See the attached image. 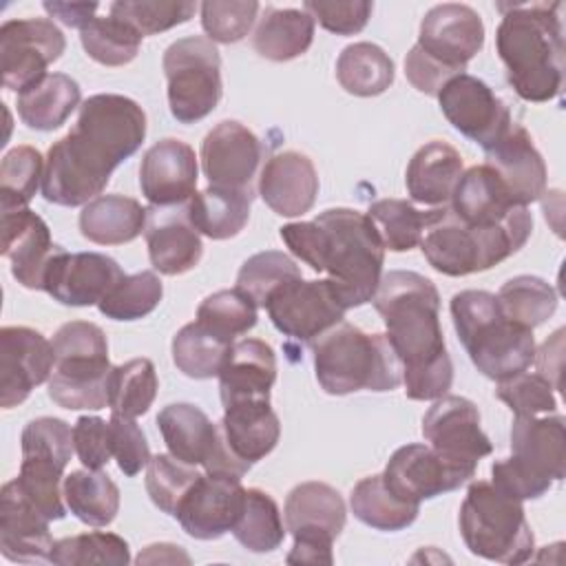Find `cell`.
Returning a JSON list of instances; mask_svg holds the SVG:
<instances>
[{"label": "cell", "instance_id": "9a60e30c", "mask_svg": "<svg viewBox=\"0 0 566 566\" xmlns=\"http://www.w3.org/2000/svg\"><path fill=\"white\" fill-rule=\"evenodd\" d=\"M265 310L281 334L303 343H312L316 336L340 323L347 312L332 281H305L303 276L279 287L270 296Z\"/></svg>", "mask_w": 566, "mask_h": 566}, {"label": "cell", "instance_id": "ac0fdd59", "mask_svg": "<svg viewBox=\"0 0 566 566\" xmlns=\"http://www.w3.org/2000/svg\"><path fill=\"white\" fill-rule=\"evenodd\" d=\"M422 436L444 460L478 469L480 458L493 451L489 436L480 427L478 407L462 396H440L422 418Z\"/></svg>", "mask_w": 566, "mask_h": 566}, {"label": "cell", "instance_id": "be15d7a7", "mask_svg": "<svg viewBox=\"0 0 566 566\" xmlns=\"http://www.w3.org/2000/svg\"><path fill=\"white\" fill-rule=\"evenodd\" d=\"M190 564L188 553L175 544H150L137 555V564Z\"/></svg>", "mask_w": 566, "mask_h": 566}, {"label": "cell", "instance_id": "9f6ffc18", "mask_svg": "<svg viewBox=\"0 0 566 566\" xmlns=\"http://www.w3.org/2000/svg\"><path fill=\"white\" fill-rule=\"evenodd\" d=\"M261 4L254 0H206L201 2V27L210 42L232 44L243 40L259 13Z\"/></svg>", "mask_w": 566, "mask_h": 566}, {"label": "cell", "instance_id": "f1b7e54d", "mask_svg": "<svg viewBox=\"0 0 566 566\" xmlns=\"http://www.w3.org/2000/svg\"><path fill=\"white\" fill-rule=\"evenodd\" d=\"M49 522L9 480L0 491V551L9 562H49L53 537Z\"/></svg>", "mask_w": 566, "mask_h": 566}, {"label": "cell", "instance_id": "8d00e7d4", "mask_svg": "<svg viewBox=\"0 0 566 566\" xmlns=\"http://www.w3.org/2000/svg\"><path fill=\"white\" fill-rule=\"evenodd\" d=\"M254 192L230 190L219 186H208L201 192H195L188 201V217L199 234L208 239L223 241L237 237L248 219Z\"/></svg>", "mask_w": 566, "mask_h": 566}, {"label": "cell", "instance_id": "52a82bcc", "mask_svg": "<svg viewBox=\"0 0 566 566\" xmlns=\"http://www.w3.org/2000/svg\"><path fill=\"white\" fill-rule=\"evenodd\" d=\"M566 473L564 416H515L511 458L491 467L493 484L517 500H537Z\"/></svg>", "mask_w": 566, "mask_h": 566}, {"label": "cell", "instance_id": "b9f144b4", "mask_svg": "<svg viewBox=\"0 0 566 566\" xmlns=\"http://www.w3.org/2000/svg\"><path fill=\"white\" fill-rule=\"evenodd\" d=\"M285 531L274 497L261 489H245L241 513L230 531L234 539L252 553H270L283 544Z\"/></svg>", "mask_w": 566, "mask_h": 566}, {"label": "cell", "instance_id": "f546056e", "mask_svg": "<svg viewBox=\"0 0 566 566\" xmlns=\"http://www.w3.org/2000/svg\"><path fill=\"white\" fill-rule=\"evenodd\" d=\"M259 195L281 217H301L312 210L318 195L314 161L298 150L272 155L259 175Z\"/></svg>", "mask_w": 566, "mask_h": 566}, {"label": "cell", "instance_id": "6125c7cd", "mask_svg": "<svg viewBox=\"0 0 566 566\" xmlns=\"http://www.w3.org/2000/svg\"><path fill=\"white\" fill-rule=\"evenodd\" d=\"M42 7L51 18H57L62 24L73 29L88 24L99 9L97 2H44Z\"/></svg>", "mask_w": 566, "mask_h": 566}, {"label": "cell", "instance_id": "ee69618b", "mask_svg": "<svg viewBox=\"0 0 566 566\" xmlns=\"http://www.w3.org/2000/svg\"><path fill=\"white\" fill-rule=\"evenodd\" d=\"M159 389L153 360L133 358L111 369L108 376V409L111 413L139 418L155 402Z\"/></svg>", "mask_w": 566, "mask_h": 566}, {"label": "cell", "instance_id": "ab89813d", "mask_svg": "<svg viewBox=\"0 0 566 566\" xmlns=\"http://www.w3.org/2000/svg\"><path fill=\"white\" fill-rule=\"evenodd\" d=\"M356 520L376 531H402L411 526L420 513V504L400 500L382 480V473L363 478L349 495Z\"/></svg>", "mask_w": 566, "mask_h": 566}, {"label": "cell", "instance_id": "5bb4252c", "mask_svg": "<svg viewBox=\"0 0 566 566\" xmlns=\"http://www.w3.org/2000/svg\"><path fill=\"white\" fill-rule=\"evenodd\" d=\"M66 49L64 33L49 18L7 20L0 27L2 86L18 95L35 86L49 73L46 69L62 57Z\"/></svg>", "mask_w": 566, "mask_h": 566}, {"label": "cell", "instance_id": "6f0895ef", "mask_svg": "<svg viewBox=\"0 0 566 566\" xmlns=\"http://www.w3.org/2000/svg\"><path fill=\"white\" fill-rule=\"evenodd\" d=\"M495 396L509 405L515 416H544L557 411L555 387L537 371H522L497 382Z\"/></svg>", "mask_w": 566, "mask_h": 566}, {"label": "cell", "instance_id": "44dd1931", "mask_svg": "<svg viewBox=\"0 0 566 566\" xmlns=\"http://www.w3.org/2000/svg\"><path fill=\"white\" fill-rule=\"evenodd\" d=\"M124 276L119 263L106 254L60 248L44 272L42 290L62 305L88 307L99 305Z\"/></svg>", "mask_w": 566, "mask_h": 566}, {"label": "cell", "instance_id": "f35d334b", "mask_svg": "<svg viewBox=\"0 0 566 566\" xmlns=\"http://www.w3.org/2000/svg\"><path fill=\"white\" fill-rule=\"evenodd\" d=\"M66 509L88 526H108L119 511V489L108 473L77 469L64 475Z\"/></svg>", "mask_w": 566, "mask_h": 566}, {"label": "cell", "instance_id": "681fc988", "mask_svg": "<svg viewBox=\"0 0 566 566\" xmlns=\"http://www.w3.org/2000/svg\"><path fill=\"white\" fill-rule=\"evenodd\" d=\"M301 276V268L285 252L265 250L243 261L237 274V290L248 294L256 307H265L279 287Z\"/></svg>", "mask_w": 566, "mask_h": 566}, {"label": "cell", "instance_id": "484cf974", "mask_svg": "<svg viewBox=\"0 0 566 566\" xmlns=\"http://www.w3.org/2000/svg\"><path fill=\"white\" fill-rule=\"evenodd\" d=\"M150 265L166 276L184 274L199 265L203 254L201 234L192 226L186 206H150L144 228Z\"/></svg>", "mask_w": 566, "mask_h": 566}, {"label": "cell", "instance_id": "db71d44e", "mask_svg": "<svg viewBox=\"0 0 566 566\" xmlns=\"http://www.w3.org/2000/svg\"><path fill=\"white\" fill-rule=\"evenodd\" d=\"M199 475L197 467L186 464L170 453H157L150 455L146 464V491L159 511L175 515L179 502Z\"/></svg>", "mask_w": 566, "mask_h": 566}, {"label": "cell", "instance_id": "e575fe53", "mask_svg": "<svg viewBox=\"0 0 566 566\" xmlns=\"http://www.w3.org/2000/svg\"><path fill=\"white\" fill-rule=\"evenodd\" d=\"M146 228V208L133 197L99 195L80 212V232L97 245H122Z\"/></svg>", "mask_w": 566, "mask_h": 566}, {"label": "cell", "instance_id": "f5cc1de1", "mask_svg": "<svg viewBox=\"0 0 566 566\" xmlns=\"http://www.w3.org/2000/svg\"><path fill=\"white\" fill-rule=\"evenodd\" d=\"M256 305L241 290H219L206 296L197 307V321L217 336L234 343L256 325Z\"/></svg>", "mask_w": 566, "mask_h": 566}, {"label": "cell", "instance_id": "6da1fadb", "mask_svg": "<svg viewBox=\"0 0 566 566\" xmlns=\"http://www.w3.org/2000/svg\"><path fill=\"white\" fill-rule=\"evenodd\" d=\"M144 137L146 113L135 99L91 95L75 126L46 153L42 197L55 206H86L104 192L113 170L137 153Z\"/></svg>", "mask_w": 566, "mask_h": 566}, {"label": "cell", "instance_id": "603a6c76", "mask_svg": "<svg viewBox=\"0 0 566 566\" xmlns=\"http://www.w3.org/2000/svg\"><path fill=\"white\" fill-rule=\"evenodd\" d=\"M261 159V139L237 119L219 122L201 142V168L210 186L254 192Z\"/></svg>", "mask_w": 566, "mask_h": 566}, {"label": "cell", "instance_id": "11a10c76", "mask_svg": "<svg viewBox=\"0 0 566 566\" xmlns=\"http://www.w3.org/2000/svg\"><path fill=\"white\" fill-rule=\"evenodd\" d=\"M111 15L126 20L142 35H155L188 22L197 4L186 0H119L111 4Z\"/></svg>", "mask_w": 566, "mask_h": 566}, {"label": "cell", "instance_id": "277c9868", "mask_svg": "<svg viewBox=\"0 0 566 566\" xmlns=\"http://www.w3.org/2000/svg\"><path fill=\"white\" fill-rule=\"evenodd\" d=\"M495 49L513 91L526 102H551L564 86V2L497 4Z\"/></svg>", "mask_w": 566, "mask_h": 566}, {"label": "cell", "instance_id": "816d5d0a", "mask_svg": "<svg viewBox=\"0 0 566 566\" xmlns=\"http://www.w3.org/2000/svg\"><path fill=\"white\" fill-rule=\"evenodd\" d=\"M164 285L150 270L126 274L102 301L99 312L113 321H137L148 316L161 301Z\"/></svg>", "mask_w": 566, "mask_h": 566}, {"label": "cell", "instance_id": "7bdbcfd3", "mask_svg": "<svg viewBox=\"0 0 566 566\" xmlns=\"http://www.w3.org/2000/svg\"><path fill=\"white\" fill-rule=\"evenodd\" d=\"M230 345V340L217 336L199 321H192L172 338V363L188 378H214L221 371Z\"/></svg>", "mask_w": 566, "mask_h": 566}, {"label": "cell", "instance_id": "83f0119b", "mask_svg": "<svg viewBox=\"0 0 566 566\" xmlns=\"http://www.w3.org/2000/svg\"><path fill=\"white\" fill-rule=\"evenodd\" d=\"M484 155V164L493 168L517 206L528 208V203L544 195L546 164L524 126L511 122L506 133Z\"/></svg>", "mask_w": 566, "mask_h": 566}, {"label": "cell", "instance_id": "9c48e42d", "mask_svg": "<svg viewBox=\"0 0 566 566\" xmlns=\"http://www.w3.org/2000/svg\"><path fill=\"white\" fill-rule=\"evenodd\" d=\"M55 365L49 378V398L71 411L108 407V340L91 321H69L53 336Z\"/></svg>", "mask_w": 566, "mask_h": 566}, {"label": "cell", "instance_id": "d590c367", "mask_svg": "<svg viewBox=\"0 0 566 566\" xmlns=\"http://www.w3.org/2000/svg\"><path fill=\"white\" fill-rule=\"evenodd\" d=\"M314 18L303 9L265 7L254 35V51L272 62H290L303 55L314 40Z\"/></svg>", "mask_w": 566, "mask_h": 566}, {"label": "cell", "instance_id": "cb8c5ba5", "mask_svg": "<svg viewBox=\"0 0 566 566\" xmlns=\"http://www.w3.org/2000/svg\"><path fill=\"white\" fill-rule=\"evenodd\" d=\"M449 208L473 228H500V226H533V214L526 206H517L500 177L486 164L462 170Z\"/></svg>", "mask_w": 566, "mask_h": 566}, {"label": "cell", "instance_id": "bcb514c9", "mask_svg": "<svg viewBox=\"0 0 566 566\" xmlns=\"http://www.w3.org/2000/svg\"><path fill=\"white\" fill-rule=\"evenodd\" d=\"M365 214L371 219L385 250L391 252H407L420 245L431 219V210H418L407 199H378Z\"/></svg>", "mask_w": 566, "mask_h": 566}, {"label": "cell", "instance_id": "4316f807", "mask_svg": "<svg viewBox=\"0 0 566 566\" xmlns=\"http://www.w3.org/2000/svg\"><path fill=\"white\" fill-rule=\"evenodd\" d=\"M62 245L53 243L46 221L29 208L2 212V256L13 279L27 290H42L44 272Z\"/></svg>", "mask_w": 566, "mask_h": 566}, {"label": "cell", "instance_id": "7c38bea8", "mask_svg": "<svg viewBox=\"0 0 566 566\" xmlns=\"http://www.w3.org/2000/svg\"><path fill=\"white\" fill-rule=\"evenodd\" d=\"M164 75L168 82L170 115L181 124L208 117L221 95V55L208 38L190 35L164 51Z\"/></svg>", "mask_w": 566, "mask_h": 566}, {"label": "cell", "instance_id": "1f68e13d", "mask_svg": "<svg viewBox=\"0 0 566 566\" xmlns=\"http://www.w3.org/2000/svg\"><path fill=\"white\" fill-rule=\"evenodd\" d=\"M157 427L168 453L192 467H206L221 440V427L190 402L166 405L157 416Z\"/></svg>", "mask_w": 566, "mask_h": 566}, {"label": "cell", "instance_id": "d4e9b609", "mask_svg": "<svg viewBox=\"0 0 566 566\" xmlns=\"http://www.w3.org/2000/svg\"><path fill=\"white\" fill-rule=\"evenodd\" d=\"M199 166L195 150L175 137L153 144L139 166V188L150 206H179L186 203L197 188Z\"/></svg>", "mask_w": 566, "mask_h": 566}, {"label": "cell", "instance_id": "3957f363", "mask_svg": "<svg viewBox=\"0 0 566 566\" xmlns=\"http://www.w3.org/2000/svg\"><path fill=\"white\" fill-rule=\"evenodd\" d=\"M290 252L314 272H325L347 310L374 298L385 263V245L365 212L329 208L314 221L279 228Z\"/></svg>", "mask_w": 566, "mask_h": 566}, {"label": "cell", "instance_id": "7402d4cb", "mask_svg": "<svg viewBox=\"0 0 566 566\" xmlns=\"http://www.w3.org/2000/svg\"><path fill=\"white\" fill-rule=\"evenodd\" d=\"M245 497L241 478L201 473L175 511L181 528L195 539H219L232 531Z\"/></svg>", "mask_w": 566, "mask_h": 566}, {"label": "cell", "instance_id": "c3c4849f", "mask_svg": "<svg viewBox=\"0 0 566 566\" xmlns=\"http://www.w3.org/2000/svg\"><path fill=\"white\" fill-rule=\"evenodd\" d=\"M49 562L57 566H126L130 562V548L128 542L115 533L91 531L57 539L51 548Z\"/></svg>", "mask_w": 566, "mask_h": 566}, {"label": "cell", "instance_id": "836d02e7", "mask_svg": "<svg viewBox=\"0 0 566 566\" xmlns=\"http://www.w3.org/2000/svg\"><path fill=\"white\" fill-rule=\"evenodd\" d=\"M219 427L232 453L250 464L272 453L281 438V422L270 407V400H241L226 405Z\"/></svg>", "mask_w": 566, "mask_h": 566}, {"label": "cell", "instance_id": "7a4b0ae2", "mask_svg": "<svg viewBox=\"0 0 566 566\" xmlns=\"http://www.w3.org/2000/svg\"><path fill=\"white\" fill-rule=\"evenodd\" d=\"M371 303L402 363L407 398L444 396L453 382V363L440 327V294L433 281L411 270H389L380 276Z\"/></svg>", "mask_w": 566, "mask_h": 566}, {"label": "cell", "instance_id": "7dc6e473", "mask_svg": "<svg viewBox=\"0 0 566 566\" xmlns=\"http://www.w3.org/2000/svg\"><path fill=\"white\" fill-rule=\"evenodd\" d=\"M497 301L511 321L535 329L555 314L559 298L548 281L531 274H520L509 279L500 287Z\"/></svg>", "mask_w": 566, "mask_h": 566}, {"label": "cell", "instance_id": "e0dca14e", "mask_svg": "<svg viewBox=\"0 0 566 566\" xmlns=\"http://www.w3.org/2000/svg\"><path fill=\"white\" fill-rule=\"evenodd\" d=\"M436 97L447 122L484 150H489L513 122L509 106L493 88L469 73L451 77Z\"/></svg>", "mask_w": 566, "mask_h": 566}, {"label": "cell", "instance_id": "91938a15", "mask_svg": "<svg viewBox=\"0 0 566 566\" xmlns=\"http://www.w3.org/2000/svg\"><path fill=\"white\" fill-rule=\"evenodd\" d=\"M303 11L329 33L354 35L369 22L374 4L367 0H307Z\"/></svg>", "mask_w": 566, "mask_h": 566}, {"label": "cell", "instance_id": "d6986e66", "mask_svg": "<svg viewBox=\"0 0 566 566\" xmlns=\"http://www.w3.org/2000/svg\"><path fill=\"white\" fill-rule=\"evenodd\" d=\"M475 475L473 469L444 460L429 444H405L389 458L382 480L405 502L420 504L436 495L460 489Z\"/></svg>", "mask_w": 566, "mask_h": 566}, {"label": "cell", "instance_id": "d6a6232c", "mask_svg": "<svg viewBox=\"0 0 566 566\" xmlns=\"http://www.w3.org/2000/svg\"><path fill=\"white\" fill-rule=\"evenodd\" d=\"M460 175V153L442 139H431L424 146H420L409 159L405 184L409 197L416 203L440 208L449 206Z\"/></svg>", "mask_w": 566, "mask_h": 566}, {"label": "cell", "instance_id": "f907efd6", "mask_svg": "<svg viewBox=\"0 0 566 566\" xmlns=\"http://www.w3.org/2000/svg\"><path fill=\"white\" fill-rule=\"evenodd\" d=\"M44 177V159L33 146L11 148L0 164V206L2 212L27 208Z\"/></svg>", "mask_w": 566, "mask_h": 566}, {"label": "cell", "instance_id": "ffe728a7", "mask_svg": "<svg viewBox=\"0 0 566 566\" xmlns=\"http://www.w3.org/2000/svg\"><path fill=\"white\" fill-rule=\"evenodd\" d=\"M55 365L53 343L33 327L7 325L0 329V407L11 409L49 382Z\"/></svg>", "mask_w": 566, "mask_h": 566}, {"label": "cell", "instance_id": "60d3db41", "mask_svg": "<svg viewBox=\"0 0 566 566\" xmlns=\"http://www.w3.org/2000/svg\"><path fill=\"white\" fill-rule=\"evenodd\" d=\"M394 60L374 42H354L336 60L338 84L356 97H374L394 84Z\"/></svg>", "mask_w": 566, "mask_h": 566}, {"label": "cell", "instance_id": "680465c9", "mask_svg": "<svg viewBox=\"0 0 566 566\" xmlns=\"http://www.w3.org/2000/svg\"><path fill=\"white\" fill-rule=\"evenodd\" d=\"M111 429V451L117 460L119 471L126 478L137 475L150 460V447L146 440V433L135 422V418L111 413L108 420Z\"/></svg>", "mask_w": 566, "mask_h": 566}, {"label": "cell", "instance_id": "94428289", "mask_svg": "<svg viewBox=\"0 0 566 566\" xmlns=\"http://www.w3.org/2000/svg\"><path fill=\"white\" fill-rule=\"evenodd\" d=\"M73 447L84 469L99 471L113 458L108 420L99 416H80L73 424Z\"/></svg>", "mask_w": 566, "mask_h": 566}, {"label": "cell", "instance_id": "4dcf8cb0", "mask_svg": "<svg viewBox=\"0 0 566 566\" xmlns=\"http://www.w3.org/2000/svg\"><path fill=\"white\" fill-rule=\"evenodd\" d=\"M276 380L274 349L259 338L234 340L219 371L221 402L270 400V389Z\"/></svg>", "mask_w": 566, "mask_h": 566}, {"label": "cell", "instance_id": "5b68a950", "mask_svg": "<svg viewBox=\"0 0 566 566\" xmlns=\"http://www.w3.org/2000/svg\"><path fill=\"white\" fill-rule=\"evenodd\" d=\"M449 310L455 334L482 376L502 382L533 365V329L511 321L495 294L462 290L453 294Z\"/></svg>", "mask_w": 566, "mask_h": 566}, {"label": "cell", "instance_id": "30bf717a", "mask_svg": "<svg viewBox=\"0 0 566 566\" xmlns=\"http://www.w3.org/2000/svg\"><path fill=\"white\" fill-rule=\"evenodd\" d=\"M458 522L467 548L478 557L502 564H524L533 557L535 535L522 500L493 482H471Z\"/></svg>", "mask_w": 566, "mask_h": 566}, {"label": "cell", "instance_id": "f6af8a7d", "mask_svg": "<svg viewBox=\"0 0 566 566\" xmlns=\"http://www.w3.org/2000/svg\"><path fill=\"white\" fill-rule=\"evenodd\" d=\"M142 33L126 20L95 15L80 29V42L91 60L104 66H124L133 62L142 46Z\"/></svg>", "mask_w": 566, "mask_h": 566}, {"label": "cell", "instance_id": "2e32d148", "mask_svg": "<svg viewBox=\"0 0 566 566\" xmlns=\"http://www.w3.org/2000/svg\"><path fill=\"white\" fill-rule=\"evenodd\" d=\"M484 46V24L469 4L444 2L431 7L422 22L416 49L451 77L464 73L471 57Z\"/></svg>", "mask_w": 566, "mask_h": 566}, {"label": "cell", "instance_id": "4fadbf2b", "mask_svg": "<svg viewBox=\"0 0 566 566\" xmlns=\"http://www.w3.org/2000/svg\"><path fill=\"white\" fill-rule=\"evenodd\" d=\"M340 493L325 482H301L285 497V528L294 537L287 564H334L332 546L345 526Z\"/></svg>", "mask_w": 566, "mask_h": 566}, {"label": "cell", "instance_id": "ba28073f", "mask_svg": "<svg viewBox=\"0 0 566 566\" xmlns=\"http://www.w3.org/2000/svg\"><path fill=\"white\" fill-rule=\"evenodd\" d=\"M533 226L473 228L449 206L431 210V219L420 239V250L429 265L447 276H467L491 270L515 254L531 237Z\"/></svg>", "mask_w": 566, "mask_h": 566}, {"label": "cell", "instance_id": "74e56055", "mask_svg": "<svg viewBox=\"0 0 566 566\" xmlns=\"http://www.w3.org/2000/svg\"><path fill=\"white\" fill-rule=\"evenodd\" d=\"M80 84L66 73H49L35 86L18 95V115L33 130H55L82 106Z\"/></svg>", "mask_w": 566, "mask_h": 566}, {"label": "cell", "instance_id": "8fae6325", "mask_svg": "<svg viewBox=\"0 0 566 566\" xmlns=\"http://www.w3.org/2000/svg\"><path fill=\"white\" fill-rule=\"evenodd\" d=\"M22 462L15 480L22 495L46 517L66 515L64 491H60L64 469L75 451L73 429L62 418L42 416L22 429Z\"/></svg>", "mask_w": 566, "mask_h": 566}, {"label": "cell", "instance_id": "8992f818", "mask_svg": "<svg viewBox=\"0 0 566 566\" xmlns=\"http://www.w3.org/2000/svg\"><path fill=\"white\" fill-rule=\"evenodd\" d=\"M314 371L329 396L360 389L391 391L402 385V363L385 334H367L340 321L312 340Z\"/></svg>", "mask_w": 566, "mask_h": 566}]
</instances>
